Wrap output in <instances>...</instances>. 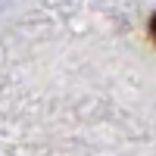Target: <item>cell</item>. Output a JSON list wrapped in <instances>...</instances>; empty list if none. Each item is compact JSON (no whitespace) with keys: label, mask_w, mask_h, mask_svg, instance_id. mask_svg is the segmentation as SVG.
I'll return each instance as SVG.
<instances>
[{"label":"cell","mask_w":156,"mask_h":156,"mask_svg":"<svg viewBox=\"0 0 156 156\" xmlns=\"http://www.w3.org/2000/svg\"><path fill=\"white\" fill-rule=\"evenodd\" d=\"M150 37L156 41V12H153V19H150Z\"/></svg>","instance_id":"1"}]
</instances>
